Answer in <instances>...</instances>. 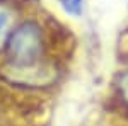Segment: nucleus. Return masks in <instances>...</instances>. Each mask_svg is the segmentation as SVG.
I'll use <instances>...</instances> for the list:
<instances>
[{"label":"nucleus","instance_id":"nucleus-1","mask_svg":"<svg viewBox=\"0 0 128 126\" xmlns=\"http://www.w3.org/2000/svg\"><path fill=\"white\" fill-rule=\"evenodd\" d=\"M48 36L38 19L19 20L2 51L4 67L29 68L48 61Z\"/></svg>","mask_w":128,"mask_h":126},{"label":"nucleus","instance_id":"nucleus-2","mask_svg":"<svg viewBox=\"0 0 128 126\" xmlns=\"http://www.w3.org/2000/svg\"><path fill=\"white\" fill-rule=\"evenodd\" d=\"M17 15L19 14H17V9L14 5H9L5 2L0 3V55L5 48V43H7L14 26L19 22Z\"/></svg>","mask_w":128,"mask_h":126},{"label":"nucleus","instance_id":"nucleus-3","mask_svg":"<svg viewBox=\"0 0 128 126\" xmlns=\"http://www.w3.org/2000/svg\"><path fill=\"white\" fill-rule=\"evenodd\" d=\"M113 87L116 92V97L123 104L125 109H128V70H120L113 78Z\"/></svg>","mask_w":128,"mask_h":126},{"label":"nucleus","instance_id":"nucleus-4","mask_svg":"<svg viewBox=\"0 0 128 126\" xmlns=\"http://www.w3.org/2000/svg\"><path fill=\"white\" fill-rule=\"evenodd\" d=\"M62 10L74 17V19H80L84 15V9H86V0H58Z\"/></svg>","mask_w":128,"mask_h":126},{"label":"nucleus","instance_id":"nucleus-5","mask_svg":"<svg viewBox=\"0 0 128 126\" xmlns=\"http://www.w3.org/2000/svg\"><path fill=\"white\" fill-rule=\"evenodd\" d=\"M29 2H40V0H29Z\"/></svg>","mask_w":128,"mask_h":126}]
</instances>
